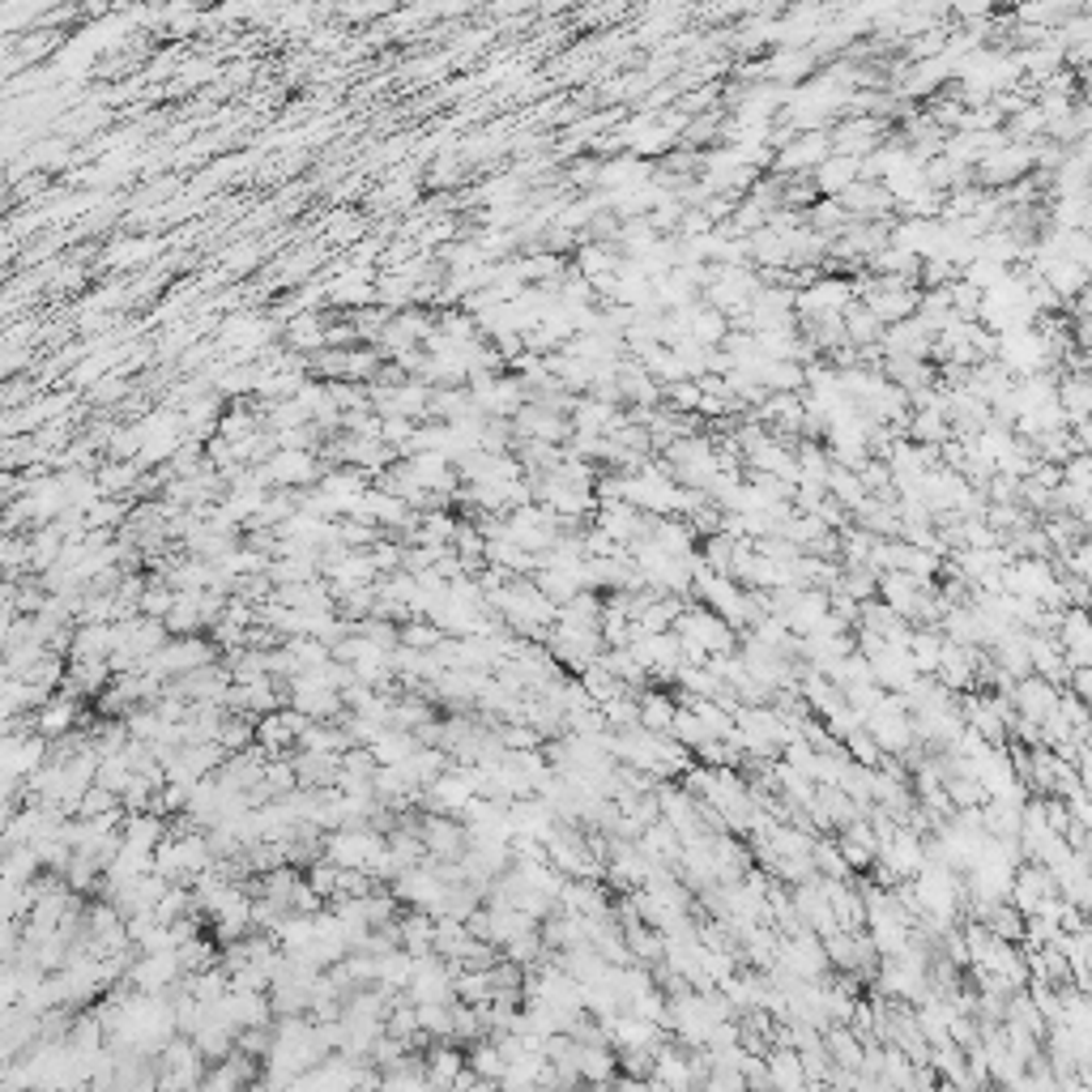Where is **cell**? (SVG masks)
<instances>
[{"label": "cell", "instance_id": "8", "mask_svg": "<svg viewBox=\"0 0 1092 1092\" xmlns=\"http://www.w3.org/2000/svg\"><path fill=\"white\" fill-rule=\"evenodd\" d=\"M422 1066H427V1083H431V1088H448V1083L461 1075L465 1054L456 1049V1041H431V1045L422 1049Z\"/></svg>", "mask_w": 1092, "mask_h": 1092}, {"label": "cell", "instance_id": "17", "mask_svg": "<svg viewBox=\"0 0 1092 1092\" xmlns=\"http://www.w3.org/2000/svg\"><path fill=\"white\" fill-rule=\"evenodd\" d=\"M171 601H175V589H171L162 576H145V589H141L136 610H141V614H149V619H166Z\"/></svg>", "mask_w": 1092, "mask_h": 1092}, {"label": "cell", "instance_id": "21", "mask_svg": "<svg viewBox=\"0 0 1092 1092\" xmlns=\"http://www.w3.org/2000/svg\"><path fill=\"white\" fill-rule=\"evenodd\" d=\"M13 678V670H9V657H4V648H0V687Z\"/></svg>", "mask_w": 1092, "mask_h": 1092}, {"label": "cell", "instance_id": "18", "mask_svg": "<svg viewBox=\"0 0 1092 1092\" xmlns=\"http://www.w3.org/2000/svg\"><path fill=\"white\" fill-rule=\"evenodd\" d=\"M115 806H119V793H111L107 785L90 781V785H85V793L77 798L73 815H107V810H115Z\"/></svg>", "mask_w": 1092, "mask_h": 1092}, {"label": "cell", "instance_id": "11", "mask_svg": "<svg viewBox=\"0 0 1092 1092\" xmlns=\"http://www.w3.org/2000/svg\"><path fill=\"white\" fill-rule=\"evenodd\" d=\"M414 960H418V956H410L405 947H392V951L375 956V985H384V990H405L410 977H414Z\"/></svg>", "mask_w": 1092, "mask_h": 1092}, {"label": "cell", "instance_id": "2", "mask_svg": "<svg viewBox=\"0 0 1092 1092\" xmlns=\"http://www.w3.org/2000/svg\"><path fill=\"white\" fill-rule=\"evenodd\" d=\"M670 631H678L682 640L700 644L708 657H712V653H738V631H734L717 610H708L704 601H700V606L678 610V614H674V623H670Z\"/></svg>", "mask_w": 1092, "mask_h": 1092}, {"label": "cell", "instance_id": "7", "mask_svg": "<svg viewBox=\"0 0 1092 1092\" xmlns=\"http://www.w3.org/2000/svg\"><path fill=\"white\" fill-rule=\"evenodd\" d=\"M111 644H115L111 623H77L68 631L64 657L68 661H98V657H111Z\"/></svg>", "mask_w": 1092, "mask_h": 1092}, {"label": "cell", "instance_id": "15", "mask_svg": "<svg viewBox=\"0 0 1092 1092\" xmlns=\"http://www.w3.org/2000/svg\"><path fill=\"white\" fill-rule=\"evenodd\" d=\"M636 700H640V725L653 729V734H665L678 704H674L665 691H636Z\"/></svg>", "mask_w": 1092, "mask_h": 1092}, {"label": "cell", "instance_id": "12", "mask_svg": "<svg viewBox=\"0 0 1092 1092\" xmlns=\"http://www.w3.org/2000/svg\"><path fill=\"white\" fill-rule=\"evenodd\" d=\"M465 1066L478 1075V1079H486V1083H499V1075H503V1054H499V1045L491 1041V1037H478V1041H469V1054H465Z\"/></svg>", "mask_w": 1092, "mask_h": 1092}, {"label": "cell", "instance_id": "9", "mask_svg": "<svg viewBox=\"0 0 1092 1092\" xmlns=\"http://www.w3.org/2000/svg\"><path fill=\"white\" fill-rule=\"evenodd\" d=\"M431 930H435V917H431L427 909L397 913V943H401L410 956H427V951H431Z\"/></svg>", "mask_w": 1092, "mask_h": 1092}, {"label": "cell", "instance_id": "10", "mask_svg": "<svg viewBox=\"0 0 1092 1092\" xmlns=\"http://www.w3.org/2000/svg\"><path fill=\"white\" fill-rule=\"evenodd\" d=\"M60 546H64V529L43 525L34 537H26V572H47L60 559Z\"/></svg>", "mask_w": 1092, "mask_h": 1092}, {"label": "cell", "instance_id": "1", "mask_svg": "<svg viewBox=\"0 0 1092 1092\" xmlns=\"http://www.w3.org/2000/svg\"><path fill=\"white\" fill-rule=\"evenodd\" d=\"M213 657H218V644L205 640V631H188V636H166L162 648L145 661V670L158 682H171V678H179V674H188V670H196V665H205Z\"/></svg>", "mask_w": 1092, "mask_h": 1092}, {"label": "cell", "instance_id": "3", "mask_svg": "<svg viewBox=\"0 0 1092 1092\" xmlns=\"http://www.w3.org/2000/svg\"><path fill=\"white\" fill-rule=\"evenodd\" d=\"M154 1066H158V1088H200V1075H205V1058L183 1032L162 1041V1049L154 1054Z\"/></svg>", "mask_w": 1092, "mask_h": 1092}, {"label": "cell", "instance_id": "14", "mask_svg": "<svg viewBox=\"0 0 1092 1092\" xmlns=\"http://www.w3.org/2000/svg\"><path fill=\"white\" fill-rule=\"evenodd\" d=\"M580 687L589 691V700L593 704H606V700H614V695H623L627 687H623V678L614 674V670H606L601 661H589L584 670H580Z\"/></svg>", "mask_w": 1092, "mask_h": 1092}, {"label": "cell", "instance_id": "4", "mask_svg": "<svg viewBox=\"0 0 1092 1092\" xmlns=\"http://www.w3.org/2000/svg\"><path fill=\"white\" fill-rule=\"evenodd\" d=\"M179 977H183V968L175 960V947H166V951H136L128 960V968H124V981L132 990H145V994H171L179 985Z\"/></svg>", "mask_w": 1092, "mask_h": 1092}, {"label": "cell", "instance_id": "6", "mask_svg": "<svg viewBox=\"0 0 1092 1092\" xmlns=\"http://www.w3.org/2000/svg\"><path fill=\"white\" fill-rule=\"evenodd\" d=\"M77 717H81V700L64 695V691H51L47 700H38V704L26 712L30 729H34V734H43L47 742H51V738H60V734H68V729L77 725Z\"/></svg>", "mask_w": 1092, "mask_h": 1092}, {"label": "cell", "instance_id": "19", "mask_svg": "<svg viewBox=\"0 0 1092 1092\" xmlns=\"http://www.w3.org/2000/svg\"><path fill=\"white\" fill-rule=\"evenodd\" d=\"M401 550H405V546H401V542H380V537H375V542H371V550H367V555H371V563H375V572H380V576H384V572H397V567H401Z\"/></svg>", "mask_w": 1092, "mask_h": 1092}, {"label": "cell", "instance_id": "13", "mask_svg": "<svg viewBox=\"0 0 1092 1092\" xmlns=\"http://www.w3.org/2000/svg\"><path fill=\"white\" fill-rule=\"evenodd\" d=\"M218 938L209 934L205 938V930L200 934H192V938H183V943H175V960H179V968L183 973H196V968H209V964H218Z\"/></svg>", "mask_w": 1092, "mask_h": 1092}, {"label": "cell", "instance_id": "20", "mask_svg": "<svg viewBox=\"0 0 1092 1092\" xmlns=\"http://www.w3.org/2000/svg\"><path fill=\"white\" fill-rule=\"evenodd\" d=\"M832 491H836V495H840V503H849V508H857V503L866 499V495H862V482H857V478H849V473H836V478H832Z\"/></svg>", "mask_w": 1092, "mask_h": 1092}, {"label": "cell", "instance_id": "5", "mask_svg": "<svg viewBox=\"0 0 1092 1092\" xmlns=\"http://www.w3.org/2000/svg\"><path fill=\"white\" fill-rule=\"evenodd\" d=\"M311 717H303L299 708H290V704H282V708H273V712H260L256 717V746H264L269 755H290L294 751V738H299V729L307 725Z\"/></svg>", "mask_w": 1092, "mask_h": 1092}, {"label": "cell", "instance_id": "16", "mask_svg": "<svg viewBox=\"0 0 1092 1092\" xmlns=\"http://www.w3.org/2000/svg\"><path fill=\"white\" fill-rule=\"evenodd\" d=\"M427 1041H452V1002H414Z\"/></svg>", "mask_w": 1092, "mask_h": 1092}]
</instances>
